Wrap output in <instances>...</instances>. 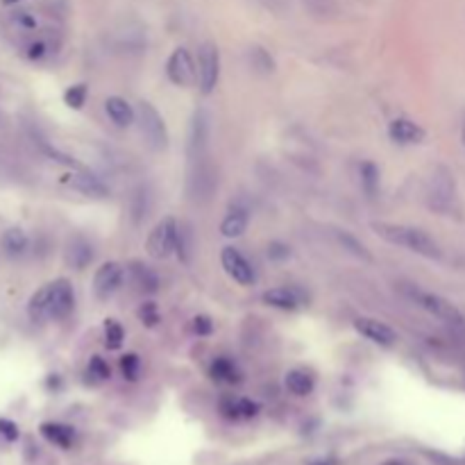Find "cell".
I'll return each instance as SVG.
<instances>
[{
  "label": "cell",
  "mask_w": 465,
  "mask_h": 465,
  "mask_svg": "<svg viewBox=\"0 0 465 465\" xmlns=\"http://www.w3.org/2000/svg\"><path fill=\"white\" fill-rule=\"evenodd\" d=\"M75 309V290L68 279L60 277L43 284L28 302V316L32 322L64 320Z\"/></svg>",
  "instance_id": "1"
},
{
  "label": "cell",
  "mask_w": 465,
  "mask_h": 465,
  "mask_svg": "<svg viewBox=\"0 0 465 465\" xmlns=\"http://www.w3.org/2000/svg\"><path fill=\"white\" fill-rule=\"evenodd\" d=\"M372 229H375V234L379 239L393 243V246L406 248L422 259L440 261V257H443V250H440L438 241L422 227L402 225V223H372Z\"/></svg>",
  "instance_id": "2"
},
{
  "label": "cell",
  "mask_w": 465,
  "mask_h": 465,
  "mask_svg": "<svg viewBox=\"0 0 465 465\" xmlns=\"http://www.w3.org/2000/svg\"><path fill=\"white\" fill-rule=\"evenodd\" d=\"M406 295H409V300L415 307H420L422 311H427L429 316H434L440 322H447V324H463L465 322V316L461 313V309L443 295L432 293V290H422L417 286L406 288Z\"/></svg>",
  "instance_id": "3"
},
{
  "label": "cell",
  "mask_w": 465,
  "mask_h": 465,
  "mask_svg": "<svg viewBox=\"0 0 465 465\" xmlns=\"http://www.w3.org/2000/svg\"><path fill=\"white\" fill-rule=\"evenodd\" d=\"M136 121H138V127H141L146 143L153 150H157V153H164L170 143V136H168V127H166L164 116L157 111L155 104L148 102V100L138 102Z\"/></svg>",
  "instance_id": "4"
},
{
  "label": "cell",
  "mask_w": 465,
  "mask_h": 465,
  "mask_svg": "<svg viewBox=\"0 0 465 465\" xmlns=\"http://www.w3.org/2000/svg\"><path fill=\"white\" fill-rule=\"evenodd\" d=\"M427 204L438 214H449L456 204V182L452 170L438 166L427 186Z\"/></svg>",
  "instance_id": "5"
},
{
  "label": "cell",
  "mask_w": 465,
  "mask_h": 465,
  "mask_svg": "<svg viewBox=\"0 0 465 465\" xmlns=\"http://www.w3.org/2000/svg\"><path fill=\"white\" fill-rule=\"evenodd\" d=\"M180 234H182V227L177 225L175 218H164L153 227L148 236V254L155 259H168L173 254L177 252V243H180Z\"/></svg>",
  "instance_id": "6"
},
{
  "label": "cell",
  "mask_w": 465,
  "mask_h": 465,
  "mask_svg": "<svg viewBox=\"0 0 465 465\" xmlns=\"http://www.w3.org/2000/svg\"><path fill=\"white\" fill-rule=\"evenodd\" d=\"M220 77V53L218 45L204 41L197 50V87L202 96H212Z\"/></svg>",
  "instance_id": "7"
},
{
  "label": "cell",
  "mask_w": 465,
  "mask_h": 465,
  "mask_svg": "<svg viewBox=\"0 0 465 465\" xmlns=\"http://www.w3.org/2000/svg\"><path fill=\"white\" fill-rule=\"evenodd\" d=\"M220 263H223V270L234 279L239 286H254V282H257V270H254L250 259L239 248L234 246L223 248V252H220Z\"/></svg>",
  "instance_id": "8"
},
{
  "label": "cell",
  "mask_w": 465,
  "mask_h": 465,
  "mask_svg": "<svg viewBox=\"0 0 465 465\" xmlns=\"http://www.w3.org/2000/svg\"><path fill=\"white\" fill-rule=\"evenodd\" d=\"M166 75L175 87H191L197 82V64L184 45L170 53L166 62Z\"/></svg>",
  "instance_id": "9"
},
{
  "label": "cell",
  "mask_w": 465,
  "mask_h": 465,
  "mask_svg": "<svg viewBox=\"0 0 465 465\" xmlns=\"http://www.w3.org/2000/svg\"><path fill=\"white\" fill-rule=\"evenodd\" d=\"M209 134H212V116L207 109H195L189 125V143H186V153H189L191 161L207 157Z\"/></svg>",
  "instance_id": "10"
},
{
  "label": "cell",
  "mask_w": 465,
  "mask_h": 465,
  "mask_svg": "<svg viewBox=\"0 0 465 465\" xmlns=\"http://www.w3.org/2000/svg\"><path fill=\"white\" fill-rule=\"evenodd\" d=\"M123 279H125V270L119 261L102 263L96 270V275H93V293H96L98 300L107 302L109 297H114L121 290Z\"/></svg>",
  "instance_id": "11"
},
{
  "label": "cell",
  "mask_w": 465,
  "mask_h": 465,
  "mask_svg": "<svg viewBox=\"0 0 465 465\" xmlns=\"http://www.w3.org/2000/svg\"><path fill=\"white\" fill-rule=\"evenodd\" d=\"M354 329L363 336L366 341L370 343H375L379 347H393V345H398V332H395L390 324L386 322H381L377 318H368V316H361V318H356L354 322Z\"/></svg>",
  "instance_id": "12"
},
{
  "label": "cell",
  "mask_w": 465,
  "mask_h": 465,
  "mask_svg": "<svg viewBox=\"0 0 465 465\" xmlns=\"http://www.w3.org/2000/svg\"><path fill=\"white\" fill-rule=\"evenodd\" d=\"M263 305H268L279 311H297L300 307H305V297L300 295V290L290 288V286H275L263 290Z\"/></svg>",
  "instance_id": "13"
},
{
  "label": "cell",
  "mask_w": 465,
  "mask_h": 465,
  "mask_svg": "<svg viewBox=\"0 0 465 465\" xmlns=\"http://www.w3.org/2000/svg\"><path fill=\"white\" fill-rule=\"evenodd\" d=\"M388 136L393 143H400V146H415V143H422L425 141V127H420L415 121L411 119H395L388 123Z\"/></svg>",
  "instance_id": "14"
},
{
  "label": "cell",
  "mask_w": 465,
  "mask_h": 465,
  "mask_svg": "<svg viewBox=\"0 0 465 465\" xmlns=\"http://www.w3.org/2000/svg\"><path fill=\"white\" fill-rule=\"evenodd\" d=\"M68 186H71L73 191L87 195V197H96V200L109 197V193H111L109 186L104 184L98 175H93V173H87V170L73 173V175L68 177Z\"/></svg>",
  "instance_id": "15"
},
{
  "label": "cell",
  "mask_w": 465,
  "mask_h": 465,
  "mask_svg": "<svg viewBox=\"0 0 465 465\" xmlns=\"http://www.w3.org/2000/svg\"><path fill=\"white\" fill-rule=\"evenodd\" d=\"M250 225V209L246 204H234L225 214L223 223H220V234L225 239H239L248 231Z\"/></svg>",
  "instance_id": "16"
},
{
  "label": "cell",
  "mask_w": 465,
  "mask_h": 465,
  "mask_svg": "<svg viewBox=\"0 0 465 465\" xmlns=\"http://www.w3.org/2000/svg\"><path fill=\"white\" fill-rule=\"evenodd\" d=\"M261 406L248 400V398H223L220 400V413H223L227 420H250V417L259 415Z\"/></svg>",
  "instance_id": "17"
},
{
  "label": "cell",
  "mask_w": 465,
  "mask_h": 465,
  "mask_svg": "<svg viewBox=\"0 0 465 465\" xmlns=\"http://www.w3.org/2000/svg\"><path fill=\"white\" fill-rule=\"evenodd\" d=\"M209 375L218 383H227V386H236L243 381V370L241 366L229 356H216L212 366H209Z\"/></svg>",
  "instance_id": "18"
},
{
  "label": "cell",
  "mask_w": 465,
  "mask_h": 465,
  "mask_svg": "<svg viewBox=\"0 0 465 465\" xmlns=\"http://www.w3.org/2000/svg\"><path fill=\"white\" fill-rule=\"evenodd\" d=\"M0 250H3L9 259H21L26 257L30 250V236L26 229L21 227H7L0 236Z\"/></svg>",
  "instance_id": "19"
},
{
  "label": "cell",
  "mask_w": 465,
  "mask_h": 465,
  "mask_svg": "<svg viewBox=\"0 0 465 465\" xmlns=\"http://www.w3.org/2000/svg\"><path fill=\"white\" fill-rule=\"evenodd\" d=\"M104 114L116 127H130L136 121V111L130 102L121 96H109L104 100Z\"/></svg>",
  "instance_id": "20"
},
{
  "label": "cell",
  "mask_w": 465,
  "mask_h": 465,
  "mask_svg": "<svg viewBox=\"0 0 465 465\" xmlns=\"http://www.w3.org/2000/svg\"><path fill=\"white\" fill-rule=\"evenodd\" d=\"M93 261V248L84 236H73L66 243V263L75 270H84Z\"/></svg>",
  "instance_id": "21"
},
{
  "label": "cell",
  "mask_w": 465,
  "mask_h": 465,
  "mask_svg": "<svg viewBox=\"0 0 465 465\" xmlns=\"http://www.w3.org/2000/svg\"><path fill=\"white\" fill-rule=\"evenodd\" d=\"M130 277H132V284L141 290L143 295H155L159 290V275L155 273V268H150L143 261L130 263Z\"/></svg>",
  "instance_id": "22"
},
{
  "label": "cell",
  "mask_w": 465,
  "mask_h": 465,
  "mask_svg": "<svg viewBox=\"0 0 465 465\" xmlns=\"http://www.w3.org/2000/svg\"><path fill=\"white\" fill-rule=\"evenodd\" d=\"M284 383H286V390L290 395H295V398H307V395H311L313 388H316V379H313V375L302 368L288 370L286 377H284Z\"/></svg>",
  "instance_id": "23"
},
{
  "label": "cell",
  "mask_w": 465,
  "mask_h": 465,
  "mask_svg": "<svg viewBox=\"0 0 465 465\" xmlns=\"http://www.w3.org/2000/svg\"><path fill=\"white\" fill-rule=\"evenodd\" d=\"M39 432L48 443L62 447V449L73 447V443H75V429L68 427V425H62V422H43Z\"/></svg>",
  "instance_id": "24"
},
{
  "label": "cell",
  "mask_w": 465,
  "mask_h": 465,
  "mask_svg": "<svg viewBox=\"0 0 465 465\" xmlns=\"http://www.w3.org/2000/svg\"><path fill=\"white\" fill-rule=\"evenodd\" d=\"M334 239H336V243L345 250V252H350L352 257H356V259H361V261H372V254H370V250L363 246L361 241H359L354 234H350V231H345V229H334Z\"/></svg>",
  "instance_id": "25"
},
{
  "label": "cell",
  "mask_w": 465,
  "mask_h": 465,
  "mask_svg": "<svg viewBox=\"0 0 465 465\" xmlns=\"http://www.w3.org/2000/svg\"><path fill=\"white\" fill-rule=\"evenodd\" d=\"M150 209H153V195H150L148 186H138L132 195V204H130V212H132V220L136 225H141L143 220L148 218Z\"/></svg>",
  "instance_id": "26"
},
{
  "label": "cell",
  "mask_w": 465,
  "mask_h": 465,
  "mask_svg": "<svg viewBox=\"0 0 465 465\" xmlns=\"http://www.w3.org/2000/svg\"><path fill=\"white\" fill-rule=\"evenodd\" d=\"M359 177H361V189L368 197H375L379 191V166L375 161H363L359 166Z\"/></svg>",
  "instance_id": "27"
},
{
  "label": "cell",
  "mask_w": 465,
  "mask_h": 465,
  "mask_svg": "<svg viewBox=\"0 0 465 465\" xmlns=\"http://www.w3.org/2000/svg\"><path fill=\"white\" fill-rule=\"evenodd\" d=\"M102 336H104V345L107 350H121L123 343H125V329L119 320H104V327H102Z\"/></svg>",
  "instance_id": "28"
},
{
  "label": "cell",
  "mask_w": 465,
  "mask_h": 465,
  "mask_svg": "<svg viewBox=\"0 0 465 465\" xmlns=\"http://www.w3.org/2000/svg\"><path fill=\"white\" fill-rule=\"evenodd\" d=\"M87 98H89V87L87 84H73V87H68L66 93H64V102L71 109H82Z\"/></svg>",
  "instance_id": "29"
},
{
  "label": "cell",
  "mask_w": 465,
  "mask_h": 465,
  "mask_svg": "<svg viewBox=\"0 0 465 465\" xmlns=\"http://www.w3.org/2000/svg\"><path fill=\"white\" fill-rule=\"evenodd\" d=\"M121 372L127 381H136L138 375H141V359L134 352H127L121 356Z\"/></svg>",
  "instance_id": "30"
},
{
  "label": "cell",
  "mask_w": 465,
  "mask_h": 465,
  "mask_svg": "<svg viewBox=\"0 0 465 465\" xmlns=\"http://www.w3.org/2000/svg\"><path fill=\"white\" fill-rule=\"evenodd\" d=\"M87 375L93 381H107L111 377V368L102 356H91V361L87 366Z\"/></svg>",
  "instance_id": "31"
},
{
  "label": "cell",
  "mask_w": 465,
  "mask_h": 465,
  "mask_svg": "<svg viewBox=\"0 0 465 465\" xmlns=\"http://www.w3.org/2000/svg\"><path fill=\"white\" fill-rule=\"evenodd\" d=\"M53 53V45L45 39H34L26 45V57L30 62H41Z\"/></svg>",
  "instance_id": "32"
},
{
  "label": "cell",
  "mask_w": 465,
  "mask_h": 465,
  "mask_svg": "<svg viewBox=\"0 0 465 465\" xmlns=\"http://www.w3.org/2000/svg\"><path fill=\"white\" fill-rule=\"evenodd\" d=\"M136 316H138V320L146 324V327H157L159 320H161V313H159L155 302H143V305L138 307Z\"/></svg>",
  "instance_id": "33"
},
{
  "label": "cell",
  "mask_w": 465,
  "mask_h": 465,
  "mask_svg": "<svg viewBox=\"0 0 465 465\" xmlns=\"http://www.w3.org/2000/svg\"><path fill=\"white\" fill-rule=\"evenodd\" d=\"M11 23H14L18 30H26V32L39 28V21L32 11H14V14H11Z\"/></svg>",
  "instance_id": "34"
},
{
  "label": "cell",
  "mask_w": 465,
  "mask_h": 465,
  "mask_svg": "<svg viewBox=\"0 0 465 465\" xmlns=\"http://www.w3.org/2000/svg\"><path fill=\"white\" fill-rule=\"evenodd\" d=\"M250 57H252L254 66H257V68H261L263 73H270L273 68H275V62H273V57H270L268 53H266L263 48H252Z\"/></svg>",
  "instance_id": "35"
},
{
  "label": "cell",
  "mask_w": 465,
  "mask_h": 465,
  "mask_svg": "<svg viewBox=\"0 0 465 465\" xmlns=\"http://www.w3.org/2000/svg\"><path fill=\"white\" fill-rule=\"evenodd\" d=\"M191 332L195 336H212L214 334V320L209 316H195L191 320Z\"/></svg>",
  "instance_id": "36"
},
{
  "label": "cell",
  "mask_w": 465,
  "mask_h": 465,
  "mask_svg": "<svg viewBox=\"0 0 465 465\" xmlns=\"http://www.w3.org/2000/svg\"><path fill=\"white\" fill-rule=\"evenodd\" d=\"M0 436H3L7 443H14V440H18V427H16V422L0 417Z\"/></svg>",
  "instance_id": "37"
},
{
  "label": "cell",
  "mask_w": 465,
  "mask_h": 465,
  "mask_svg": "<svg viewBox=\"0 0 465 465\" xmlns=\"http://www.w3.org/2000/svg\"><path fill=\"white\" fill-rule=\"evenodd\" d=\"M288 254H290V250L286 246H279V243H273V246L268 248L270 259H288Z\"/></svg>",
  "instance_id": "38"
},
{
  "label": "cell",
  "mask_w": 465,
  "mask_h": 465,
  "mask_svg": "<svg viewBox=\"0 0 465 465\" xmlns=\"http://www.w3.org/2000/svg\"><path fill=\"white\" fill-rule=\"evenodd\" d=\"M5 5H18V3H23V0H3Z\"/></svg>",
  "instance_id": "39"
},
{
  "label": "cell",
  "mask_w": 465,
  "mask_h": 465,
  "mask_svg": "<svg viewBox=\"0 0 465 465\" xmlns=\"http://www.w3.org/2000/svg\"><path fill=\"white\" fill-rule=\"evenodd\" d=\"M313 465H329V463H313Z\"/></svg>",
  "instance_id": "40"
},
{
  "label": "cell",
  "mask_w": 465,
  "mask_h": 465,
  "mask_svg": "<svg viewBox=\"0 0 465 465\" xmlns=\"http://www.w3.org/2000/svg\"><path fill=\"white\" fill-rule=\"evenodd\" d=\"M463 141H465V132H463Z\"/></svg>",
  "instance_id": "41"
}]
</instances>
